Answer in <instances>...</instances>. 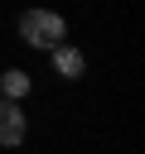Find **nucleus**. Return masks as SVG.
<instances>
[{
  "label": "nucleus",
  "mask_w": 145,
  "mask_h": 154,
  "mask_svg": "<svg viewBox=\"0 0 145 154\" xmlns=\"http://www.w3.org/2000/svg\"><path fill=\"white\" fill-rule=\"evenodd\" d=\"M24 130H29V120H24L19 101H0V144H5V149L24 144Z\"/></svg>",
  "instance_id": "f03ea898"
},
{
  "label": "nucleus",
  "mask_w": 145,
  "mask_h": 154,
  "mask_svg": "<svg viewBox=\"0 0 145 154\" xmlns=\"http://www.w3.org/2000/svg\"><path fill=\"white\" fill-rule=\"evenodd\" d=\"M29 91V72H19V67H10L5 77H0V101H19Z\"/></svg>",
  "instance_id": "20e7f679"
},
{
  "label": "nucleus",
  "mask_w": 145,
  "mask_h": 154,
  "mask_svg": "<svg viewBox=\"0 0 145 154\" xmlns=\"http://www.w3.org/2000/svg\"><path fill=\"white\" fill-rule=\"evenodd\" d=\"M53 72H58V77H68V82H77V77L87 72V58H82L77 48H68V43H63V48H53Z\"/></svg>",
  "instance_id": "7ed1b4c3"
},
{
  "label": "nucleus",
  "mask_w": 145,
  "mask_h": 154,
  "mask_svg": "<svg viewBox=\"0 0 145 154\" xmlns=\"http://www.w3.org/2000/svg\"><path fill=\"white\" fill-rule=\"evenodd\" d=\"M19 38H24L29 48L53 53V48H63L68 24H63V14H53V10H24V14H19Z\"/></svg>",
  "instance_id": "f257e3e1"
}]
</instances>
